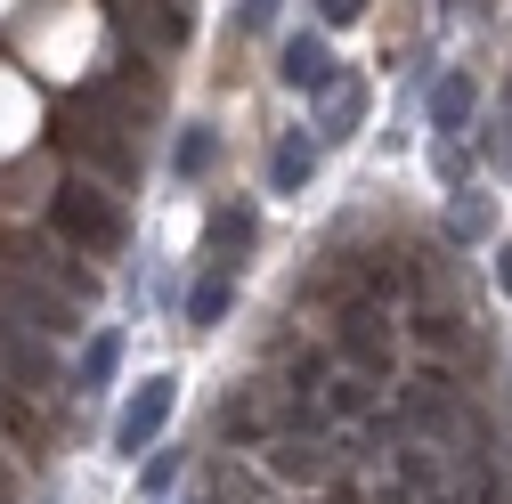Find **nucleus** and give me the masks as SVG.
<instances>
[{"label": "nucleus", "mask_w": 512, "mask_h": 504, "mask_svg": "<svg viewBox=\"0 0 512 504\" xmlns=\"http://www.w3.org/2000/svg\"><path fill=\"white\" fill-rule=\"evenodd\" d=\"M171 399H179L171 374H147V383L131 391V407H122V423H114V456H155V439L171 423Z\"/></svg>", "instance_id": "7ed1b4c3"}, {"label": "nucleus", "mask_w": 512, "mask_h": 504, "mask_svg": "<svg viewBox=\"0 0 512 504\" xmlns=\"http://www.w3.org/2000/svg\"><path fill=\"white\" fill-rule=\"evenodd\" d=\"M277 9H285V0H244L236 25H244V33H269V25H277Z\"/></svg>", "instance_id": "6ab92c4d"}, {"label": "nucleus", "mask_w": 512, "mask_h": 504, "mask_svg": "<svg viewBox=\"0 0 512 504\" xmlns=\"http://www.w3.org/2000/svg\"><path fill=\"white\" fill-rule=\"evenodd\" d=\"M49 228L66 236L74 252H122V244H131V212H122L98 179H66V187H57V196H49Z\"/></svg>", "instance_id": "f257e3e1"}, {"label": "nucleus", "mask_w": 512, "mask_h": 504, "mask_svg": "<svg viewBox=\"0 0 512 504\" xmlns=\"http://www.w3.org/2000/svg\"><path fill=\"white\" fill-rule=\"evenodd\" d=\"M171 480H179V456H171V448H163V456H155V464H147V480H139V488H147V496H171Z\"/></svg>", "instance_id": "aec40b11"}, {"label": "nucleus", "mask_w": 512, "mask_h": 504, "mask_svg": "<svg viewBox=\"0 0 512 504\" xmlns=\"http://www.w3.org/2000/svg\"><path fill=\"white\" fill-rule=\"evenodd\" d=\"M317 147H326V139H309V131L277 139V155H269V187H277V196H301V187H309V171H317Z\"/></svg>", "instance_id": "9d476101"}, {"label": "nucleus", "mask_w": 512, "mask_h": 504, "mask_svg": "<svg viewBox=\"0 0 512 504\" xmlns=\"http://www.w3.org/2000/svg\"><path fill=\"white\" fill-rule=\"evenodd\" d=\"M277 74H285V90H301V98H326V90L342 82V66H334V49L317 41V33H293V41L277 49Z\"/></svg>", "instance_id": "39448f33"}, {"label": "nucleus", "mask_w": 512, "mask_h": 504, "mask_svg": "<svg viewBox=\"0 0 512 504\" xmlns=\"http://www.w3.org/2000/svg\"><path fill=\"white\" fill-rule=\"evenodd\" d=\"M269 472L293 480V488H317V480L334 472V456L317 448V439H269Z\"/></svg>", "instance_id": "1a4fd4ad"}, {"label": "nucleus", "mask_w": 512, "mask_h": 504, "mask_svg": "<svg viewBox=\"0 0 512 504\" xmlns=\"http://www.w3.org/2000/svg\"><path fill=\"white\" fill-rule=\"evenodd\" d=\"M252 204H220L212 212V228H204V269H220V277H236V261L252 252Z\"/></svg>", "instance_id": "0eeeda50"}, {"label": "nucleus", "mask_w": 512, "mask_h": 504, "mask_svg": "<svg viewBox=\"0 0 512 504\" xmlns=\"http://www.w3.org/2000/svg\"><path fill=\"white\" fill-rule=\"evenodd\" d=\"M220 318H228V277L204 269V285L187 293V326H220Z\"/></svg>", "instance_id": "f3484780"}, {"label": "nucleus", "mask_w": 512, "mask_h": 504, "mask_svg": "<svg viewBox=\"0 0 512 504\" xmlns=\"http://www.w3.org/2000/svg\"><path fill=\"white\" fill-rule=\"evenodd\" d=\"M114 366H122V334L106 326V334L82 350V391H106V383H114Z\"/></svg>", "instance_id": "dca6fc26"}, {"label": "nucleus", "mask_w": 512, "mask_h": 504, "mask_svg": "<svg viewBox=\"0 0 512 504\" xmlns=\"http://www.w3.org/2000/svg\"><path fill=\"white\" fill-rule=\"evenodd\" d=\"M342 358L358 366V374H391V326H382V309H366V301H350L342 309Z\"/></svg>", "instance_id": "423d86ee"}, {"label": "nucleus", "mask_w": 512, "mask_h": 504, "mask_svg": "<svg viewBox=\"0 0 512 504\" xmlns=\"http://www.w3.org/2000/svg\"><path fill=\"white\" fill-rule=\"evenodd\" d=\"M0 504H17V480H9V464H0Z\"/></svg>", "instance_id": "b1692460"}, {"label": "nucleus", "mask_w": 512, "mask_h": 504, "mask_svg": "<svg viewBox=\"0 0 512 504\" xmlns=\"http://www.w3.org/2000/svg\"><path fill=\"white\" fill-rule=\"evenodd\" d=\"M220 431L236 439V448H261V439H269V407L261 399H228L220 407Z\"/></svg>", "instance_id": "2eb2a0df"}, {"label": "nucleus", "mask_w": 512, "mask_h": 504, "mask_svg": "<svg viewBox=\"0 0 512 504\" xmlns=\"http://www.w3.org/2000/svg\"><path fill=\"white\" fill-rule=\"evenodd\" d=\"M480 228H488V204H480L472 187H464V196H456V212H447V236H456V244H472Z\"/></svg>", "instance_id": "a211bd4d"}, {"label": "nucleus", "mask_w": 512, "mask_h": 504, "mask_svg": "<svg viewBox=\"0 0 512 504\" xmlns=\"http://www.w3.org/2000/svg\"><path fill=\"white\" fill-rule=\"evenodd\" d=\"M212 155H220L212 122H187V131H179V147H171V171H179V179H204V171H212Z\"/></svg>", "instance_id": "ddd939ff"}, {"label": "nucleus", "mask_w": 512, "mask_h": 504, "mask_svg": "<svg viewBox=\"0 0 512 504\" xmlns=\"http://www.w3.org/2000/svg\"><path fill=\"white\" fill-rule=\"evenodd\" d=\"M0 383L25 391V399H49L57 391V366H49V342L25 334L17 318H0Z\"/></svg>", "instance_id": "20e7f679"}, {"label": "nucleus", "mask_w": 512, "mask_h": 504, "mask_svg": "<svg viewBox=\"0 0 512 504\" xmlns=\"http://www.w3.org/2000/svg\"><path fill=\"white\" fill-rule=\"evenodd\" d=\"M317 106H326V114H317V139H350L358 122H366V82H358V74H342Z\"/></svg>", "instance_id": "9b49d317"}, {"label": "nucleus", "mask_w": 512, "mask_h": 504, "mask_svg": "<svg viewBox=\"0 0 512 504\" xmlns=\"http://www.w3.org/2000/svg\"><path fill=\"white\" fill-rule=\"evenodd\" d=\"M382 407V391H374V374H334V383H326V415H342V423H358V415H374Z\"/></svg>", "instance_id": "f8f14e48"}, {"label": "nucleus", "mask_w": 512, "mask_h": 504, "mask_svg": "<svg viewBox=\"0 0 512 504\" xmlns=\"http://www.w3.org/2000/svg\"><path fill=\"white\" fill-rule=\"evenodd\" d=\"M496 163L512 171V82H504V139H496Z\"/></svg>", "instance_id": "4be33fe9"}, {"label": "nucleus", "mask_w": 512, "mask_h": 504, "mask_svg": "<svg viewBox=\"0 0 512 504\" xmlns=\"http://www.w3.org/2000/svg\"><path fill=\"white\" fill-rule=\"evenodd\" d=\"M41 504H57V496H41Z\"/></svg>", "instance_id": "393cba45"}, {"label": "nucleus", "mask_w": 512, "mask_h": 504, "mask_svg": "<svg viewBox=\"0 0 512 504\" xmlns=\"http://www.w3.org/2000/svg\"><path fill=\"white\" fill-rule=\"evenodd\" d=\"M317 17H326V25H358L366 0H317Z\"/></svg>", "instance_id": "412c9836"}, {"label": "nucleus", "mask_w": 512, "mask_h": 504, "mask_svg": "<svg viewBox=\"0 0 512 504\" xmlns=\"http://www.w3.org/2000/svg\"><path fill=\"white\" fill-rule=\"evenodd\" d=\"M496 285H504V293H512V244H504V252H496Z\"/></svg>", "instance_id": "5701e85b"}, {"label": "nucleus", "mask_w": 512, "mask_h": 504, "mask_svg": "<svg viewBox=\"0 0 512 504\" xmlns=\"http://www.w3.org/2000/svg\"><path fill=\"white\" fill-rule=\"evenodd\" d=\"M74 293H49L41 277H25V269H0V318H17L25 334H41V342H74L82 326H74Z\"/></svg>", "instance_id": "f03ea898"}, {"label": "nucleus", "mask_w": 512, "mask_h": 504, "mask_svg": "<svg viewBox=\"0 0 512 504\" xmlns=\"http://www.w3.org/2000/svg\"><path fill=\"white\" fill-rule=\"evenodd\" d=\"M147 33L163 49H179L187 33H196V0H147Z\"/></svg>", "instance_id": "4468645a"}, {"label": "nucleus", "mask_w": 512, "mask_h": 504, "mask_svg": "<svg viewBox=\"0 0 512 504\" xmlns=\"http://www.w3.org/2000/svg\"><path fill=\"white\" fill-rule=\"evenodd\" d=\"M423 106H431V131L456 139V131H472V114H480V82H472V74H439Z\"/></svg>", "instance_id": "6e6552de"}]
</instances>
